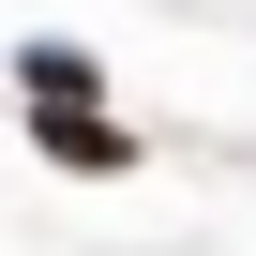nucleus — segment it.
Returning <instances> with one entry per match:
<instances>
[{
	"label": "nucleus",
	"mask_w": 256,
	"mask_h": 256,
	"mask_svg": "<svg viewBox=\"0 0 256 256\" xmlns=\"http://www.w3.org/2000/svg\"><path fill=\"white\" fill-rule=\"evenodd\" d=\"M46 151H60V166H90V181H106V166H136V136H120L106 106H46Z\"/></svg>",
	"instance_id": "1"
},
{
	"label": "nucleus",
	"mask_w": 256,
	"mask_h": 256,
	"mask_svg": "<svg viewBox=\"0 0 256 256\" xmlns=\"http://www.w3.org/2000/svg\"><path fill=\"white\" fill-rule=\"evenodd\" d=\"M30 106H90V60L76 46H30Z\"/></svg>",
	"instance_id": "2"
}]
</instances>
